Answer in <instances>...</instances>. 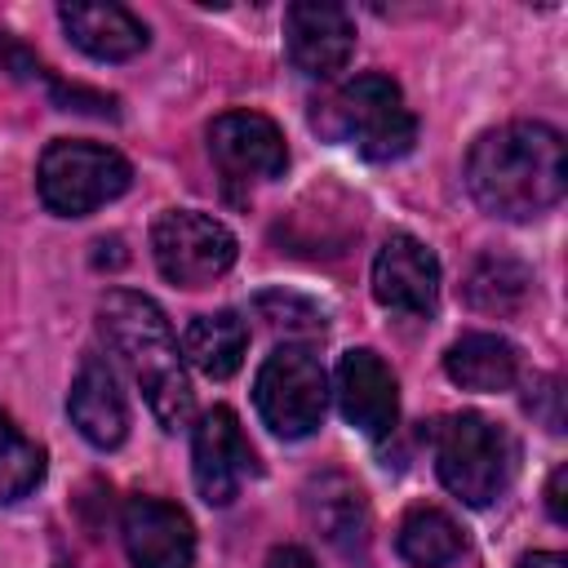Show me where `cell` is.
I'll return each mask as SVG.
<instances>
[{
  "mask_svg": "<svg viewBox=\"0 0 568 568\" xmlns=\"http://www.w3.org/2000/svg\"><path fill=\"white\" fill-rule=\"evenodd\" d=\"M67 413L75 422V430L93 444V448H115L124 444L129 435V408H124V395L115 386V373L111 364H102L98 355H89L71 382V395H67Z\"/></svg>",
  "mask_w": 568,
  "mask_h": 568,
  "instance_id": "obj_15",
  "label": "cell"
},
{
  "mask_svg": "<svg viewBox=\"0 0 568 568\" xmlns=\"http://www.w3.org/2000/svg\"><path fill=\"white\" fill-rule=\"evenodd\" d=\"M444 373L462 386V390H479V395H497L510 390L519 377V355L506 337L497 333H466L448 346L444 355Z\"/></svg>",
  "mask_w": 568,
  "mask_h": 568,
  "instance_id": "obj_17",
  "label": "cell"
},
{
  "mask_svg": "<svg viewBox=\"0 0 568 568\" xmlns=\"http://www.w3.org/2000/svg\"><path fill=\"white\" fill-rule=\"evenodd\" d=\"M209 155L235 182H266L288 169V146L275 120L257 111H226L209 124Z\"/></svg>",
  "mask_w": 568,
  "mask_h": 568,
  "instance_id": "obj_9",
  "label": "cell"
},
{
  "mask_svg": "<svg viewBox=\"0 0 568 568\" xmlns=\"http://www.w3.org/2000/svg\"><path fill=\"white\" fill-rule=\"evenodd\" d=\"M257 311H262V320L271 324V328H280V333H324V311L320 306H311L306 297H297V293H262L257 297Z\"/></svg>",
  "mask_w": 568,
  "mask_h": 568,
  "instance_id": "obj_22",
  "label": "cell"
},
{
  "mask_svg": "<svg viewBox=\"0 0 568 568\" xmlns=\"http://www.w3.org/2000/svg\"><path fill=\"white\" fill-rule=\"evenodd\" d=\"M266 568H320L302 546H275L271 555H266Z\"/></svg>",
  "mask_w": 568,
  "mask_h": 568,
  "instance_id": "obj_25",
  "label": "cell"
},
{
  "mask_svg": "<svg viewBox=\"0 0 568 568\" xmlns=\"http://www.w3.org/2000/svg\"><path fill=\"white\" fill-rule=\"evenodd\" d=\"M373 297L399 315H430L439 302V262L413 235H390L373 257Z\"/></svg>",
  "mask_w": 568,
  "mask_h": 568,
  "instance_id": "obj_12",
  "label": "cell"
},
{
  "mask_svg": "<svg viewBox=\"0 0 568 568\" xmlns=\"http://www.w3.org/2000/svg\"><path fill=\"white\" fill-rule=\"evenodd\" d=\"M519 448L506 426L484 413H453L435 426V470L466 506H493L515 479Z\"/></svg>",
  "mask_w": 568,
  "mask_h": 568,
  "instance_id": "obj_3",
  "label": "cell"
},
{
  "mask_svg": "<svg viewBox=\"0 0 568 568\" xmlns=\"http://www.w3.org/2000/svg\"><path fill=\"white\" fill-rule=\"evenodd\" d=\"M284 40H288V58L302 75H333L351 62L355 22L342 4L297 0L284 13Z\"/></svg>",
  "mask_w": 568,
  "mask_h": 568,
  "instance_id": "obj_13",
  "label": "cell"
},
{
  "mask_svg": "<svg viewBox=\"0 0 568 568\" xmlns=\"http://www.w3.org/2000/svg\"><path fill=\"white\" fill-rule=\"evenodd\" d=\"M404 564L413 568H448L462 550H466V537L457 528V519L439 506H413L404 519H399V537H395Z\"/></svg>",
  "mask_w": 568,
  "mask_h": 568,
  "instance_id": "obj_19",
  "label": "cell"
},
{
  "mask_svg": "<svg viewBox=\"0 0 568 568\" xmlns=\"http://www.w3.org/2000/svg\"><path fill=\"white\" fill-rule=\"evenodd\" d=\"M564 390H559V377H537L528 386V413L546 422V430H564Z\"/></svg>",
  "mask_w": 568,
  "mask_h": 568,
  "instance_id": "obj_23",
  "label": "cell"
},
{
  "mask_svg": "<svg viewBox=\"0 0 568 568\" xmlns=\"http://www.w3.org/2000/svg\"><path fill=\"white\" fill-rule=\"evenodd\" d=\"M191 470H195V488L209 506H226L235 501L240 484L248 475H257V462H253V448L240 430V417L231 408H209L200 422H195V435H191Z\"/></svg>",
  "mask_w": 568,
  "mask_h": 568,
  "instance_id": "obj_8",
  "label": "cell"
},
{
  "mask_svg": "<svg viewBox=\"0 0 568 568\" xmlns=\"http://www.w3.org/2000/svg\"><path fill=\"white\" fill-rule=\"evenodd\" d=\"M248 351V328L235 311H213V315H195L182 333V359H191L204 377L226 382Z\"/></svg>",
  "mask_w": 568,
  "mask_h": 568,
  "instance_id": "obj_18",
  "label": "cell"
},
{
  "mask_svg": "<svg viewBox=\"0 0 568 568\" xmlns=\"http://www.w3.org/2000/svg\"><path fill=\"white\" fill-rule=\"evenodd\" d=\"M337 408L368 439H382V435L395 430V422H399V382H395L390 364L377 351L355 346L337 359Z\"/></svg>",
  "mask_w": 568,
  "mask_h": 568,
  "instance_id": "obj_10",
  "label": "cell"
},
{
  "mask_svg": "<svg viewBox=\"0 0 568 568\" xmlns=\"http://www.w3.org/2000/svg\"><path fill=\"white\" fill-rule=\"evenodd\" d=\"M515 568H568V559L559 550H528Z\"/></svg>",
  "mask_w": 568,
  "mask_h": 568,
  "instance_id": "obj_26",
  "label": "cell"
},
{
  "mask_svg": "<svg viewBox=\"0 0 568 568\" xmlns=\"http://www.w3.org/2000/svg\"><path fill=\"white\" fill-rule=\"evenodd\" d=\"M129 182H133L129 160L102 142H84V138L49 142L40 155V169H36L40 200L58 217H84V213L102 209L106 200L124 195Z\"/></svg>",
  "mask_w": 568,
  "mask_h": 568,
  "instance_id": "obj_5",
  "label": "cell"
},
{
  "mask_svg": "<svg viewBox=\"0 0 568 568\" xmlns=\"http://www.w3.org/2000/svg\"><path fill=\"white\" fill-rule=\"evenodd\" d=\"M315 124L328 138L351 142L364 160H399L417 142V120L390 75H355L324 102Z\"/></svg>",
  "mask_w": 568,
  "mask_h": 568,
  "instance_id": "obj_4",
  "label": "cell"
},
{
  "mask_svg": "<svg viewBox=\"0 0 568 568\" xmlns=\"http://www.w3.org/2000/svg\"><path fill=\"white\" fill-rule=\"evenodd\" d=\"M124 550L133 568H191L195 564V528L186 510L160 497H129L124 519Z\"/></svg>",
  "mask_w": 568,
  "mask_h": 568,
  "instance_id": "obj_11",
  "label": "cell"
},
{
  "mask_svg": "<svg viewBox=\"0 0 568 568\" xmlns=\"http://www.w3.org/2000/svg\"><path fill=\"white\" fill-rule=\"evenodd\" d=\"M306 519L311 528L337 550V555H364L368 550V501L359 493L355 479L337 475V470H324L306 484Z\"/></svg>",
  "mask_w": 568,
  "mask_h": 568,
  "instance_id": "obj_14",
  "label": "cell"
},
{
  "mask_svg": "<svg viewBox=\"0 0 568 568\" xmlns=\"http://www.w3.org/2000/svg\"><path fill=\"white\" fill-rule=\"evenodd\" d=\"M62 31L71 36L75 49H84L98 62H124L133 53L146 49V27L142 18H133L124 4H62L58 9Z\"/></svg>",
  "mask_w": 568,
  "mask_h": 568,
  "instance_id": "obj_16",
  "label": "cell"
},
{
  "mask_svg": "<svg viewBox=\"0 0 568 568\" xmlns=\"http://www.w3.org/2000/svg\"><path fill=\"white\" fill-rule=\"evenodd\" d=\"M528 288H532L528 266L515 262V257H501V253H484L470 266V275H466V302L475 311H484V315H510V311H519L524 297H528Z\"/></svg>",
  "mask_w": 568,
  "mask_h": 568,
  "instance_id": "obj_20",
  "label": "cell"
},
{
  "mask_svg": "<svg viewBox=\"0 0 568 568\" xmlns=\"http://www.w3.org/2000/svg\"><path fill=\"white\" fill-rule=\"evenodd\" d=\"M466 186L475 204L506 222H528L564 200L568 155L559 129L515 120L484 133L466 155Z\"/></svg>",
  "mask_w": 568,
  "mask_h": 568,
  "instance_id": "obj_1",
  "label": "cell"
},
{
  "mask_svg": "<svg viewBox=\"0 0 568 568\" xmlns=\"http://www.w3.org/2000/svg\"><path fill=\"white\" fill-rule=\"evenodd\" d=\"M151 253L169 284L200 288L231 271L235 262V235L226 222L195 213V209H169L151 226Z\"/></svg>",
  "mask_w": 568,
  "mask_h": 568,
  "instance_id": "obj_7",
  "label": "cell"
},
{
  "mask_svg": "<svg viewBox=\"0 0 568 568\" xmlns=\"http://www.w3.org/2000/svg\"><path fill=\"white\" fill-rule=\"evenodd\" d=\"M564 488H568V466H555V475L546 484V510H550L555 524H568V497H564Z\"/></svg>",
  "mask_w": 568,
  "mask_h": 568,
  "instance_id": "obj_24",
  "label": "cell"
},
{
  "mask_svg": "<svg viewBox=\"0 0 568 568\" xmlns=\"http://www.w3.org/2000/svg\"><path fill=\"white\" fill-rule=\"evenodd\" d=\"M253 399H257L262 422L275 435L302 439V435H311L324 422V408H328V373H324V364H320L315 351H306V346H280L257 368Z\"/></svg>",
  "mask_w": 568,
  "mask_h": 568,
  "instance_id": "obj_6",
  "label": "cell"
},
{
  "mask_svg": "<svg viewBox=\"0 0 568 568\" xmlns=\"http://www.w3.org/2000/svg\"><path fill=\"white\" fill-rule=\"evenodd\" d=\"M44 479V448L27 439L4 413H0V506L27 497Z\"/></svg>",
  "mask_w": 568,
  "mask_h": 568,
  "instance_id": "obj_21",
  "label": "cell"
},
{
  "mask_svg": "<svg viewBox=\"0 0 568 568\" xmlns=\"http://www.w3.org/2000/svg\"><path fill=\"white\" fill-rule=\"evenodd\" d=\"M98 324H102L106 346L124 359V368L133 373L138 390L146 395L155 422L164 430L186 426V417H191V382H186L182 346H178L164 311L142 293L115 288V293L102 297Z\"/></svg>",
  "mask_w": 568,
  "mask_h": 568,
  "instance_id": "obj_2",
  "label": "cell"
}]
</instances>
